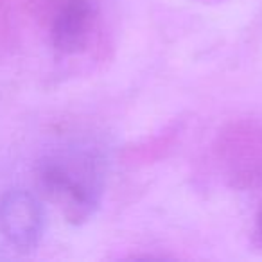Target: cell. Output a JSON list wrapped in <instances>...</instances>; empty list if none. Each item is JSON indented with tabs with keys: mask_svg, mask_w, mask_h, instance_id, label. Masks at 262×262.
<instances>
[{
	"mask_svg": "<svg viewBox=\"0 0 262 262\" xmlns=\"http://www.w3.org/2000/svg\"><path fill=\"white\" fill-rule=\"evenodd\" d=\"M40 192L61 208L70 223L95 214L104 190L102 158L90 149H65L45 155L34 169Z\"/></svg>",
	"mask_w": 262,
	"mask_h": 262,
	"instance_id": "1",
	"label": "cell"
},
{
	"mask_svg": "<svg viewBox=\"0 0 262 262\" xmlns=\"http://www.w3.org/2000/svg\"><path fill=\"white\" fill-rule=\"evenodd\" d=\"M45 215L40 201L27 190H9L0 198V235L18 251L34 250L43 235Z\"/></svg>",
	"mask_w": 262,
	"mask_h": 262,
	"instance_id": "2",
	"label": "cell"
},
{
	"mask_svg": "<svg viewBox=\"0 0 262 262\" xmlns=\"http://www.w3.org/2000/svg\"><path fill=\"white\" fill-rule=\"evenodd\" d=\"M45 9L54 49L63 54L83 51L97 18L95 0H49Z\"/></svg>",
	"mask_w": 262,
	"mask_h": 262,
	"instance_id": "3",
	"label": "cell"
},
{
	"mask_svg": "<svg viewBox=\"0 0 262 262\" xmlns=\"http://www.w3.org/2000/svg\"><path fill=\"white\" fill-rule=\"evenodd\" d=\"M11 8L9 0H0V51L6 49L11 40Z\"/></svg>",
	"mask_w": 262,
	"mask_h": 262,
	"instance_id": "4",
	"label": "cell"
},
{
	"mask_svg": "<svg viewBox=\"0 0 262 262\" xmlns=\"http://www.w3.org/2000/svg\"><path fill=\"white\" fill-rule=\"evenodd\" d=\"M255 233H257V237L260 239V243H262V210L258 212V215H257V225H255Z\"/></svg>",
	"mask_w": 262,
	"mask_h": 262,
	"instance_id": "5",
	"label": "cell"
}]
</instances>
